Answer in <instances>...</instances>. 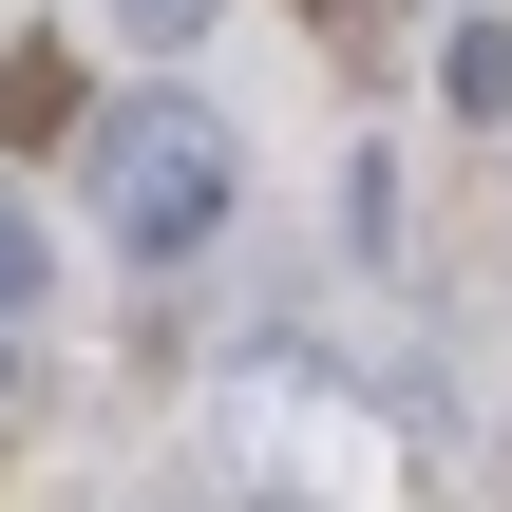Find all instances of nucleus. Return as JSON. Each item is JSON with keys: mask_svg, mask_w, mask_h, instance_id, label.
<instances>
[{"mask_svg": "<svg viewBox=\"0 0 512 512\" xmlns=\"http://www.w3.org/2000/svg\"><path fill=\"white\" fill-rule=\"evenodd\" d=\"M228 190H247V152H228V114H209V95H133V114H95V228H114L133 266L209 247V228H228Z\"/></svg>", "mask_w": 512, "mask_h": 512, "instance_id": "nucleus-1", "label": "nucleus"}, {"mask_svg": "<svg viewBox=\"0 0 512 512\" xmlns=\"http://www.w3.org/2000/svg\"><path fill=\"white\" fill-rule=\"evenodd\" d=\"M114 38H152V57H171V38H209V0H114Z\"/></svg>", "mask_w": 512, "mask_h": 512, "instance_id": "nucleus-3", "label": "nucleus"}, {"mask_svg": "<svg viewBox=\"0 0 512 512\" xmlns=\"http://www.w3.org/2000/svg\"><path fill=\"white\" fill-rule=\"evenodd\" d=\"M38 285H57V247L19 228V190H0V323H38Z\"/></svg>", "mask_w": 512, "mask_h": 512, "instance_id": "nucleus-2", "label": "nucleus"}, {"mask_svg": "<svg viewBox=\"0 0 512 512\" xmlns=\"http://www.w3.org/2000/svg\"><path fill=\"white\" fill-rule=\"evenodd\" d=\"M0 342H19V323H0Z\"/></svg>", "mask_w": 512, "mask_h": 512, "instance_id": "nucleus-4", "label": "nucleus"}]
</instances>
